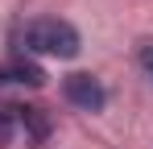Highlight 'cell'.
<instances>
[{
  "instance_id": "cell-1",
  "label": "cell",
  "mask_w": 153,
  "mask_h": 149,
  "mask_svg": "<svg viewBox=\"0 0 153 149\" xmlns=\"http://www.w3.org/2000/svg\"><path fill=\"white\" fill-rule=\"evenodd\" d=\"M21 46L29 54H46V58H75L83 50V37L62 17H37V21H29L21 29Z\"/></svg>"
},
{
  "instance_id": "cell-2",
  "label": "cell",
  "mask_w": 153,
  "mask_h": 149,
  "mask_svg": "<svg viewBox=\"0 0 153 149\" xmlns=\"http://www.w3.org/2000/svg\"><path fill=\"white\" fill-rule=\"evenodd\" d=\"M62 95H66V104H75V108H83V112H103L108 87H103L95 74H87V71H71L66 79H62Z\"/></svg>"
},
{
  "instance_id": "cell-3",
  "label": "cell",
  "mask_w": 153,
  "mask_h": 149,
  "mask_svg": "<svg viewBox=\"0 0 153 149\" xmlns=\"http://www.w3.org/2000/svg\"><path fill=\"white\" fill-rule=\"evenodd\" d=\"M42 87L46 83V71L33 62V58H0V87Z\"/></svg>"
},
{
  "instance_id": "cell-4",
  "label": "cell",
  "mask_w": 153,
  "mask_h": 149,
  "mask_svg": "<svg viewBox=\"0 0 153 149\" xmlns=\"http://www.w3.org/2000/svg\"><path fill=\"white\" fill-rule=\"evenodd\" d=\"M21 145V104H0V149Z\"/></svg>"
},
{
  "instance_id": "cell-5",
  "label": "cell",
  "mask_w": 153,
  "mask_h": 149,
  "mask_svg": "<svg viewBox=\"0 0 153 149\" xmlns=\"http://www.w3.org/2000/svg\"><path fill=\"white\" fill-rule=\"evenodd\" d=\"M137 62H141V71L153 79V42H141V46H137Z\"/></svg>"
}]
</instances>
